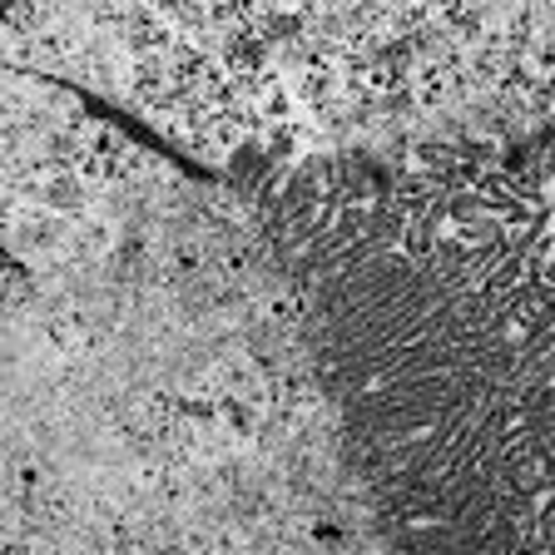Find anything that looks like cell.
<instances>
[{"mask_svg": "<svg viewBox=\"0 0 555 555\" xmlns=\"http://www.w3.org/2000/svg\"><path fill=\"white\" fill-rule=\"evenodd\" d=\"M5 293H11V302H21L25 293H30V283H25V268L15 263V258L5 263Z\"/></svg>", "mask_w": 555, "mask_h": 555, "instance_id": "obj_3", "label": "cell"}, {"mask_svg": "<svg viewBox=\"0 0 555 555\" xmlns=\"http://www.w3.org/2000/svg\"><path fill=\"white\" fill-rule=\"evenodd\" d=\"M69 243H75V254H80V258H104V254H115L125 238H119V223L109 219V214L90 208V214L75 223V238H69Z\"/></svg>", "mask_w": 555, "mask_h": 555, "instance_id": "obj_1", "label": "cell"}, {"mask_svg": "<svg viewBox=\"0 0 555 555\" xmlns=\"http://www.w3.org/2000/svg\"><path fill=\"white\" fill-rule=\"evenodd\" d=\"M447 323L456 337H486V302L472 298V293H462V298L447 302Z\"/></svg>", "mask_w": 555, "mask_h": 555, "instance_id": "obj_2", "label": "cell"}]
</instances>
